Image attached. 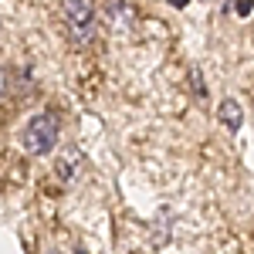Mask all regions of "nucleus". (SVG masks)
I'll list each match as a JSON object with an SVG mask.
<instances>
[{
    "instance_id": "obj_3",
    "label": "nucleus",
    "mask_w": 254,
    "mask_h": 254,
    "mask_svg": "<svg viewBox=\"0 0 254 254\" xmlns=\"http://www.w3.org/2000/svg\"><path fill=\"white\" fill-rule=\"evenodd\" d=\"M81 173H85V156H81V149H78V146L61 149L58 163H55V180H58L61 187H71Z\"/></svg>"
},
{
    "instance_id": "obj_4",
    "label": "nucleus",
    "mask_w": 254,
    "mask_h": 254,
    "mask_svg": "<svg viewBox=\"0 0 254 254\" xmlns=\"http://www.w3.org/2000/svg\"><path fill=\"white\" fill-rule=\"evenodd\" d=\"M220 122H224L227 132H237V129H241V122H244V109H241L237 98H224V102H220Z\"/></svg>"
},
{
    "instance_id": "obj_7",
    "label": "nucleus",
    "mask_w": 254,
    "mask_h": 254,
    "mask_svg": "<svg viewBox=\"0 0 254 254\" xmlns=\"http://www.w3.org/2000/svg\"><path fill=\"white\" fill-rule=\"evenodd\" d=\"M44 254H64V251H58V248H48V251H44Z\"/></svg>"
},
{
    "instance_id": "obj_1",
    "label": "nucleus",
    "mask_w": 254,
    "mask_h": 254,
    "mask_svg": "<svg viewBox=\"0 0 254 254\" xmlns=\"http://www.w3.org/2000/svg\"><path fill=\"white\" fill-rule=\"evenodd\" d=\"M61 27L71 48H88L95 38V3L92 0H61Z\"/></svg>"
},
{
    "instance_id": "obj_6",
    "label": "nucleus",
    "mask_w": 254,
    "mask_h": 254,
    "mask_svg": "<svg viewBox=\"0 0 254 254\" xmlns=\"http://www.w3.org/2000/svg\"><path fill=\"white\" fill-rule=\"evenodd\" d=\"M251 10H254V0H237V14L241 17H248Z\"/></svg>"
},
{
    "instance_id": "obj_2",
    "label": "nucleus",
    "mask_w": 254,
    "mask_h": 254,
    "mask_svg": "<svg viewBox=\"0 0 254 254\" xmlns=\"http://www.w3.org/2000/svg\"><path fill=\"white\" fill-rule=\"evenodd\" d=\"M58 136H61L58 116H55V112H41V116H34L27 126H24L20 146H24L27 156H48V153L58 146Z\"/></svg>"
},
{
    "instance_id": "obj_5",
    "label": "nucleus",
    "mask_w": 254,
    "mask_h": 254,
    "mask_svg": "<svg viewBox=\"0 0 254 254\" xmlns=\"http://www.w3.org/2000/svg\"><path fill=\"white\" fill-rule=\"evenodd\" d=\"M190 85H193V92H196V98L200 102H207V85H203V71L193 64V71H190Z\"/></svg>"
}]
</instances>
